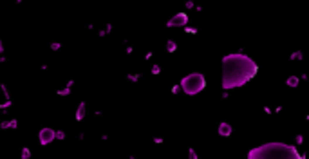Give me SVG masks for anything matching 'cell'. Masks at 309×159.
<instances>
[{
    "label": "cell",
    "mask_w": 309,
    "mask_h": 159,
    "mask_svg": "<svg viewBox=\"0 0 309 159\" xmlns=\"http://www.w3.org/2000/svg\"><path fill=\"white\" fill-rule=\"evenodd\" d=\"M259 71V65L244 52H233L222 58V89H235L248 83Z\"/></svg>",
    "instance_id": "6da1fadb"
},
{
    "label": "cell",
    "mask_w": 309,
    "mask_h": 159,
    "mask_svg": "<svg viewBox=\"0 0 309 159\" xmlns=\"http://www.w3.org/2000/svg\"><path fill=\"white\" fill-rule=\"evenodd\" d=\"M300 154L295 146L286 143H268L255 146L248 152V159H298Z\"/></svg>",
    "instance_id": "7a4b0ae2"
},
{
    "label": "cell",
    "mask_w": 309,
    "mask_h": 159,
    "mask_svg": "<svg viewBox=\"0 0 309 159\" xmlns=\"http://www.w3.org/2000/svg\"><path fill=\"white\" fill-rule=\"evenodd\" d=\"M204 87H206V80L201 72L186 74V76L181 80V89H183L185 94H188V96H195V94H199Z\"/></svg>",
    "instance_id": "3957f363"
},
{
    "label": "cell",
    "mask_w": 309,
    "mask_h": 159,
    "mask_svg": "<svg viewBox=\"0 0 309 159\" xmlns=\"http://www.w3.org/2000/svg\"><path fill=\"white\" fill-rule=\"evenodd\" d=\"M52 141H56V130L51 126H44L38 130V143L40 146H49Z\"/></svg>",
    "instance_id": "277c9868"
},
{
    "label": "cell",
    "mask_w": 309,
    "mask_h": 159,
    "mask_svg": "<svg viewBox=\"0 0 309 159\" xmlns=\"http://www.w3.org/2000/svg\"><path fill=\"white\" fill-rule=\"evenodd\" d=\"M186 25H188V15L185 13H175L166 22V27H186Z\"/></svg>",
    "instance_id": "5b68a950"
},
{
    "label": "cell",
    "mask_w": 309,
    "mask_h": 159,
    "mask_svg": "<svg viewBox=\"0 0 309 159\" xmlns=\"http://www.w3.org/2000/svg\"><path fill=\"white\" fill-rule=\"evenodd\" d=\"M85 114H87V105H85V101H80L76 112H74V119H76V121H83L85 119Z\"/></svg>",
    "instance_id": "8992f818"
},
{
    "label": "cell",
    "mask_w": 309,
    "mask_h": 159,
    "mask_svg": "<svg viewBox=\"0 0 309 159\" xmlns=\"http://www.w3.org/2000/svg\"><path fill=\"white\" fill-rule=\"evenodd\" d=\"M217 132H219V136H222V137H230L231 136V132H233V129L230 126V123H226V121H222L221 125H219V129H217Z\"/></svg>",
    "instance_id": "52a82bcc"
},
{
    "label": "cell",
    "mask_w": 309,
    "mask_h": 159,
    "mask_svg": "<svg viewBox=\"0 0 309 159\" xmlns=\"http://www.w3.org/2000/svg\"><path fill=\"white\" fill-rule=\"evenodd\" d=\"M0 92H2V96H4L6 101L11 100V94H9V90H7V87H6V83H0Z\"/></svg>",
    "instance_id": "ba28073f"
},
{
    "label": "cell",
    "mask_w": 309,
    "mask_h": 159,
    "mask_svg": "<svg viewBox=\"0 0 309 159\" xmlns=\"http://www.w3.org/2000/svg\"><path fill=\"white\" fill-rule=\"evenodd\" d=\"M33 152H31L29 146H22V154H20V159H31Z\"/></svg>",
    "instance_id": "9c48e42d"
},
{
    "label": "cell",
    "mask_w": 309,
    "mask_h": 159,
    "mask_svg": "<svg viewBox=\"0 0 309 159\" xmlns=\"http://www.w3.org/2000/svg\"><path fill=\"white\" fill-rule=\"evenodd\" d=\"M298 83H300V80H298L296 76H289V78L286 80V85H287V87H296Z\"/></svg>",
    "instance_id": "30bf717a"
},
{
    "label": "cell",
    "mask_w": 309,
    "mask_h": 159,
    "mask_svg": "<svg viewBox=\"0 0 309 159\" xmlns=\"http://www.w3.org/2000/svg\"><path fill=\"white\" fill-rule=\"evenodd\" d=\"M166 51L170 52V54H172V52H175V51H177V44H175L174 40H168V42H166Z\"/></svg>",
    "instance_id": "8fae6325"
},
{
    "label": "cell",
    "mask_w": 309,
    "mask_h": 159,
    "mask_svg": "<svg viewBox=\"0 0 309 159\" xmlns=\"http://www.w3.org/2000/svg\"><path fill=\"white\" fill-rule=\"evenodd\" d=\"M56 96H60V98L71 96V87H65V89H60V90H56Z\"/></svg>",
    "instance_id": "7c38bea8"
},
{
    "label": "cell",
    "mask_w": 309,
    "mask_h": 159,
    "mask_svg": "<svg viewBox=\"0 0 309 159\" xmlns=\"http://www.w3.org/2000/svg\"><path fill=\"white\" fill-rule=\"evenodd\" d=\"M13 105V100H9V101H4V103H0V110L2 112H7V109Z\"/></svg>",
    "instance_id": "4fadbf2b"
},
{
    "label": "cell",
    "mask_w": 309,
    "mask_h": 159,
    "mask_svg": "<svg viewBox=\"0 0 309 159\" xmlns=\"http://www.w3.org/2000/svg\"><path fill=\"white\" fill-rule=\"evenodd\" d=\"M127 80L132 81V83H137L139 81V74H127Z\"/></svg>",
    "instance_id": "5bb4252c"
},
{
    "label": "cell",
    "mask_w": 309,
    "mask_h": 159,
    "mask_svg": "<svg viewBox=\"0 0 309 159\" xmlns=\"http://www.w3.org/2000/svg\"><path fill=\"white\" fill-rule=\"evenodd\" d=\"M56 141H65V132L63 130H56Z\"/></svg>",
    "instance_id": "9a60e30c"
},
{
    "label": "cell",
    "mask_w": 309,
    "mask_h": 159,
    "mask_svg": "<svg viewBox=\"0 0 309 159\" xmlns=\"http://www.w3.org/2000/svg\"><path fill=\"white\" fill-rule=\"evenodd\" d=\"M302 58H304V56H302V52H300V51H295L293 54H291V60H298V61H300Z\"/></svg>",
    "instance_id": "2e32d148"
},
{
    "label": "cell",
    "mask_w": 309,
    "mask_h": 159,
    "mask_svg": "<svg viewBox=\"0 0 309 159\" xmlns=\"http://www.w3.org/2000/svg\"><path fill=\"white\" fill-rule=\"evenodd\" d=\"M60 49H62L60 42H51V51H60Z\"/></svg>",
    "instance_id": "e0dca14e"
},
{
    "label": "cell",
    "mask_w": 309,
    "mask_h": 159,
    "mask_svg": "<svg viewBox=\"0 0 309 159\" xmlns=\"http://www.w3.org/2000/svg\"><path fill=\"white\" fill-rule=\"evenodd\" d=\"M0 129H2V130L11 129V121H9V119H7V121H2V123H0Z\"/></svg>",
    "instance_id": "ac0fdd59"
},
{
    "label": "cell",
    "mask_w": 309,
    "mask_h": 159,
    "mask_svg": "<svg viewBox=\"0 0 309 159\" xmlns=\"http://www.w3.org/2000/svg\"><path fill=\"white\" fill-rule=\"evenodd\" d=\"M152 74H154V76L161 74V67H159V65H154V67H152Z\"/></svg>",
    "instance_id": "d6986e66"
},
{
    "label": "cell",
    "mask_w": 309,
    "mask_h": 159,
    "mask_svg": "<svg viewBox=\"0 0 309 159\" xmlns=\"http://www.w3.org/2000/svg\"><path fill=\"white\" fill-rule=\"evenodd\" d=\"M9 121H11V129H13V130H15V129H18V119H15V118H13V119H9Z\"/></svg>",
    "instance_id": "ffe728a7"
},
{
    "label": "cell",
    "mask_w": 309,
    "mask_h": 159,
    "mask_svg": "<svg viewBox=\"0 0 309 159\" xmlns=\"http://www.w3.org/2000/svg\"><path fill=\"white\" fill-rule=\"evenodd\" d=\"M188 152H190V154H188V155H190V159H197V154H195V150H194V148H190Z\"/></svg>",
    "instance_id": "44dd1931"
},
{
    "label": "cell",
    "mask_w": 309,
    "mask_h": 159,
    "mask_svg": "<svg viewBox=\"0 0 309 159\" xmlns=\"http://www.w3.org/2000/svg\"><path fill=\"white\" fill-rule=\"evenodd\" d=\"M295 141H296V145H302V143H304V136H296Z\"/></svg>",
    "instance_id": "7402d4cb"
},
{
    "label": "cell",
    "mask_w": 309,
    "mask_h": 159,
    "mask_svg": "<svg viewBox=\"0 0 309 159\" xmlns=\"http://www.w3.org/2000/svg\"><path fill=\"white\" fill-rule=\"evenodd\" d=\"M4 51H6V49H4V40L0 38V54H4Z\"/></svg>",
    "instance_id": "603a6c76"
},
{
    "label": "cell",
    "mask_w": 309,
    "mask_h": 159,
    "mask_svg": "<svg viewBox=\"0 0 309 159\" xmlns=\"http://www.w3.org/2000/svg\"><path fill=\"white\" fill-rule=\"evenodd\" d=\"M98 36H100V38H103V36H107V31H105V29H101V31H100V33H98Z\"/></svg>",
    "instance_id": "cb8c5ba5"
},
{
    "label": "cell",
    "mask_w": 309,
    "mask_h": 159,
    "mask_svg": "<svg viewBox=\"0 0 309 159\" xmlns=\"http://www.w3.org/2000/svg\"><path fill=\"white\" fill-rule=\"evenodd\" d=\"M105 31H107V35L112 33V24H107V27H105Z\"/></svg>",
    "instance_id": "d4e9b609"
},
{
    "label": "cell",
    "mask_w": 309,
    "mask_h": 159,
    "mask_svg": "<svg viewBox=\"0 0 309 159\" xmlns=\"http://www.w3.org/2000/svg\"><path fill=\"white\" fill-rule=\"evenodd\" d=\"M72 85H74V80H67V83H65V87H71V89H72Z\"/></svg>",
    "instance_id": "484cf974"
},
{
    "label": "cell",
    "mask_w": 309,
    "mask_h": 159,
    "mask_svg": "<svg viewBox=\"0 0 309 159\" xmlns=\"http://www.w3.org/2000/svg\"><path fill=\"white\" fill-rule=\"evenodd\" d=\"M6 61H7V58L4 54H0V63H6Z\"/></svg>",
    "instance_id": "4316f807"
},
{
    "label": "cell",
    "mask_w": 309,
    "mask_h": 159,
    "mask_svg": "<svg viewBox=\"0 0 309 159\" xmlns=\"http://www.w3.org/2000/svg\"><path fill=\"white\" fill-rule=\"evenodd\" d=\"M132 52H134V49H132V47L129 45V47H127V54H132Z\"/></svg>",
    "instance_id": "83f0119b"
},
{
    "label": "cell",
    "mask_w": 309,
    "mask_h": 159,
    "mask_svg": "<svg viewBox=\"0 0 309 159\" xmlns=\"http://www.w3.org/2000/svg\"><path fill=\"white\" fill-rule=\"evenodd\" d=\"M172 92H174V94L179 92V85H174V87H172Z\"/></svg>",
    "instance_id": "f1b7e54d"
},
{
    "label": "cell",
    "mask_w": 309,
    "mask_h": 159,
    "mask_svg": "<svg viewBox=\"0 0 309 159\" xmlns=\"http://www.w3.org/2000/svg\"><path fill=\"white\" fill-rule=\"evenodd\" d=\"M78 139H80V141H83V139H85V134H83V132H80V136H78Z\"/></svg>",
    "instance_id": "f546056e"
}]
</instances>
